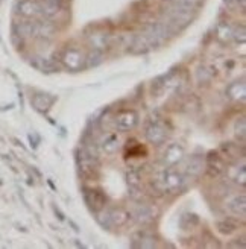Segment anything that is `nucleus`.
Here are the masks:
<instances>
[{
	"label": "nucleus",
	"instance_id": "0eeeda50",
	"mask_svg": "<svg viewBox=\"0 0 246 249\" xmlns=\"http://www.w3.org/2000/svg\"><path fill=\"white\" fill-rule=\"evenodd\" d=\"M16 12L24 18L40 17V2L38 0H18L16 3Z\"/></svg>",
	"mask_w": 246,
	"mask_h": 249
},
{
	"label": "nucleus",
	"instance_id": "dca6fc26",
	"mask_svg": "<svg viewBox=\"0 0 246 249\" xmlns=\"http://www.w3.org/2000/svg\"><path fill=\"white\" fill-rule=\"evenodd\" d=\"M56 101L55 96H51V94H44V93H36L32 99V107L36 109V111H41V113H44V111H47L49 108H51Z\"/></svg>",
	"mask_w": 246,
	"mask_h": 249
},
{
	"label": "nucleus",
	"instance_id": "5701e85b",
	"mask_svg": "<svg viewBox=\"0 0 246 249\" xmlns=\"http://www.w3.org/2000/svg\"><path fill=\"white\" fill-rule=\"evenodd\" d=\"M109 219H111L113 227H122L125 225L129 219V213L123 208H116L113 211H109Z\"/></svg>",
	"mask_w": 246,
	"mask_h": 249
},
{
	"label": "nucleus",
	"instance_id": "f8f14e48",
	"mask_svg": "<svg viewBox=\"0 0 246 249\" xmlns=\"http://www.w3.org/2000/svg\"><path fill=\"white\" fill-rule=\"evenodd\" d=\"M36 21L32 20H26V21H20L14 24V35L18 36V38H35L36 36Z\"/></svg>",
	"mask_w": 246,
	"mask_h": 249
},
{
	"label": "nucleus",
	"instance_id": "20e7f679",
	"mask_svg": "<svg viewBox=\"0 0 246 249\" xmlns=\"http://www.w3.org/2000/svg\"><path fill=\"white\" fill-rule=\"evenodd\" d=\"M137 123H139V114L134 109H126L117 114L114 120V126L119 132H128L137 126Z\"/></svg>",
	"mask_w": 246,
	"mask_h": 249
},
{
	"label": "nucleus",
	"instance_id": "1a4fd4ad",
	"mask_svg": "<svg viewBox=\"0 0 246 249\" xmlns=\"http://www.w3.org/2000/svg\"><path fill=\"white\" fill-rule=\"evenodd\" d=\"M205 170V158L202 155H192L184 163V175L196 178Z\"/></svg>",
	"mask_w": 246,
	"mask_h": 249
},
{
	"label": "nucleus",
	"instance_id": "473e14b6",
	"mask_svg": "<svg viewBox=\"0 0 246 249\" xmlns=\"http://www.w3.org/2000/svg\"><path fill=\"white\" fill-rule=\"evenodd\" d=\"M55 213L58 214V219H59V220H64V214L61 213V211H59L58 208H55Z\"/></svg>",
	"mask_w": 246,
	"mask_h": 249
},
{
	"label": "nucleus",
	"instance_id": "6e6552de",
	"mask_svg": "<svg viewBox=\"0 0 246 249\" xmlns=\"http://www.w3.org/2000/svg\"><path fill=\"white\" fill-rule=\"evenodd\" d=\"M205 169L208 172V175L211 178H217L220 173L225 170V163H224V157L219 152L211 151L205 158Z\"/></svg>",
	"mask_w": 246,
	"mask_h": 249
},
{
	"label": "nucleus",
	"instance_id": "4be33fe9",
	"mask_svg": "<svg viewBox=\"0 0 246 249\" xmlns=\"http://www.w3.org/2000/svg\"><path fill=\"white\" fill-rule=\"evenodd\" d=\"M36 36H40V38H44V40H49L52 38L55 35V24L52 21H49L47 18L46 20H41V21H36Z\"/></svg>",
	"mask_w": 246,
	"mask_h": 249
},
{
	"label": "nucleus",
	"instance_id": "393cba45",
	"mask_svg": "<svg viewBox=\"0 0 246 249\" xmlns=\"http://www.w3.org/2000/svg\"><path fill=\"white\" fill-rule=\"evenodd\" d=\"M104 61V55H102V51H93L85 56V61H84V67L87 69H91V67H97L99 64H102Z\"/></svg>",
	"mask_w": 246,
	"mask_h": 249
},
{
	"label": "nucleus",
	"instance_id": "7ed1b4c3",
	"mask_svg": "<svg viewBox=\"0 0 246 249\" xmlns=\"http://www.w3.org/2000/svg\"><path fill=\"white\" fill-rule=\"evenodd\" d=\"M146 140L154 146H161L167 140V128L161 122H151L144 131Z\"/></svg>",
	"mask_w": 246,
	"mask_h": 249
},
{
	"label": "nucleus",
	"instance_id": "2eb2a0df",
	"mask_svg": "<svg viewBox=\"0 0 246 249\" xmlns=\"http://www.w3.org/2000/svg\"><path fill=\"white\" fill-rule=\"evenodd\" d=\"M227 208L231 211L232 214L245 217L246 216V195H236L234 197H231L227 202Z\"/></svg>",
	"mask_w": 246,
	"mask_h": 249
},
{
	"label": "nucleus",
	"instance_id": "9d476101",
	"mask_svg": "<svg viewBox=\"0 0 246 249\" xmlns=\"http://www.w3.org/2000/svg\"><path fill=\"white\" fill-rule=\"evenodd\" d=\"M84 197H85V202L87 205L93 210V211H101L106 202V197L102 192L99 190H93V189H84Z\"/></svg>",
	"mask_w": 246,
	"mask_h": 249
},
{
	"label": "nucleus",
	"instance_id": "b1692460",
	"mask_svg": "<svg viewBox=\"0 0 246 249\" xmlns=\"http://www.w3.org/2000/svg\"><path fill=\"white\" fill-rule=\"evenodd\" d=\"M216 228L220 234H224V235H231V234H234L237 231V223L234 220H231V219H225V220H220L216 223Z\"/></svg>",
	"mask_w": 246,
	"mask_h": 249
},
{
	"label": "nucleus",
	"instance_id": "7c9ffc66",
	"mask_svg": "<svg viewBox=\"0 0 246 249\" xmlns=\"http://www.w3.org/2000/svg\"><path fill=\"white\" fill-rule=\"evenodd\" d=\"M232 40H236L237 43H245V40H246L245 26H240V28L234 29V32H232Z\"/></svg>",
	"mask_w": 246,
	"mask_h": 249
},
{
	"label": "nucleus",
	"instance_id": "412c9836",
	"mask_svg": "<svg viewBox=\"0 0 246 249\" xmlns=\"http://www.w3.org/2000/svg\"><path fill=\"white\" fill-rule=\"evenodd\" d=\"M61 9V3H56V2H49V0H43L40 2V16L51 20L53 18Z\"/></svg>",
	"mask_w": 246,
	"mask_h": 249
},
{
	"label": "nucleus",
	"instance_id": "f257e3e1",
	"mask_svg": "<svg viewBox=\"0 0 246 249\" xmlns=\"http://www.w3.org/2000/svg\"><path fill=\"white\" fill-rule=\"evenodd\" d=\"M184 184H186V175L174 167H164L152 179L154 189L159 193H175L182 189Z\"/></svg>",
	"mask_w": 246,
	"mask_h": 249
},
{
	"label": "nucleus",
	"instance_id": "6ab92c4d",
	"mask_svg": "<svg viewBox=\"0 0 246 249\" xmlns=\"http://www.w3.org/2000/svg\"><path fill=\"white\" fill-rule=\"evenodd\" d=\"M31 64L36 69V70H40V71H43V73H56L58 71V64L55 61H52V59H49V58H43V56H40V58H34L32 61H31Z\"/></svg>",
	"mask_w": 246,
	"mask_h": 249
},
{
	"label": "nucleus",
	"instance_id": "423d86ee",
	"mask_svg": "<svg viewBox=\"0 0 246 249\" xmlns=\"http://www.w3.org/2000/svg\"><path fill=\"white\" fill-rule=\"evenodd\" d=\"M61 61H63L64 67L69 71H79L84 67L85 56L81 53V51H78V49H69V51L64 52Z\"/></svg>",
	"mask_w": 246,
	"mask_h": 249
},
{
	"label": "nucleus",
	"instance_id": "cd10ccee",
	"mask_svg": "<svg viewBox=\"0 0 246 249\" xmlns=\"http://www.w3.org/2000/svg\"><path fill=\"white\" fill-rule=\"evenodd\" d=\"M234 135L239 142H245V137H246V122H245V117H240L236 120L234 123Z\"/></svg>",
	"mask_w": 246,
	"mask_h": 249
},
{
	"label": "nucleus",
	"instance_id": "f3484780",
	"mask_svg": "<svg viewBox=\"0 0 246 249\" xmlns=\"http://www.w3.org/2000/svg\"><path fill=\"white\" fill-rule=\"evenodd\" d=\"M120 147V139L116 132H111L104 137V140L101 142V151L105 152L106 155H113L117 152V149Z\"/></svg>",
	"mask_w": 246,
	"mask_h": 249
},
{
	"label": "nucleus",
	"instance_id": "39448f33",
	"mask_svg": "<svg viewBox=\"0 0 246 249\" xmlns=\"http://www.w3.org/2000/svg\"><path fill=\"white\" fill-rule=\"evenodd\" d=\"M158 208L155 205H151V204H140L135 207L134 210V219L137 223H140V225H147V223H151L155 220V217L158 216Z\"/></svg>",
	"mask_w": 246,
	"mask_h": 249
},
{
	"label": "nucleus",
	"instance_id": "a211bd4d",
	"mask_svg": "<svg viewBox=\"0 0 246 249\" xmlns=\"http://www.w3.org/2000/svg\"><path fill=\"white\" fill-rule=\"evenodd\" d=\"M88 43L94 51H105L111 40H109V35L106 32H94L88 35Z\"/></svg>",
	"mask_w": 246,
	"mask_h": 249
},
{
	"label": "nucleus",
	"instance_id": "2f4dec72",
	"mask_svg": "<svg viewBox=\"0 0 246 249\" xmlns=\"http://www.w3.org/2000/svg\"><path fill=\"white\" fill-rule=\"evenodd\" d=\"M225 3H228L229 6H240L242 9L246 8V0H225Z\"/></svg>",
	"mask_w": 246,
	"mask_h": 249
},
{
	"label": "nucleus",
	"instance_id": "a878e982",
	"mask_svg": "<svg viewBox=\"0 0 246 249\" xmlns=\"http://www.w3.org/2000/svg\"><path fill=\"white\" fill-rule=\"evenodd\" d=\"M216 74V70L213 71V69H208V67H205V66H202V67H199L198 70H196V81H198V84H208L211 79H213V76Z\"/></svg>",
	"mask_w": 246,
	"mask_h": 249
},
{
	"label": "nucleus",
	"instance_id": "72a5a7b5",
	"mask_svg": "<svg viewBox=\"0 0 246 249\" xmlns=\"http://www.w3.org/2000/svg\"><path fill=\"white\" fill-rule=\"evenodd\" d=\"M49 2H56V3H61V0H49Z\"/></svg>",
	"mask_w": 246,
	"mask_h": 249
},
{
	"label": "nucleus",
	"instance_id": "4468645a",
	"mask_svg": "<svg viewBox=\"0 0 246 249\" xmlns=\"http://www.w3.org/2000/svg\"><path fill=\"white\" fill-rule=\"evenodd\" d=\"M132 248H143V249H152L157 248V240L154 239V235H151L146 231H139L132 235Z\"/></svg>",
	"mask_w": 246,
	"mask_h": 249
},
{
	"label": "nucleus",
	"instance_id": "9b49d317",
	"mask_svg": "<svg viewBox=\"0 0 246 249\" xmlns=\"http://www.w3.org/2000/svg\"><path fill=\"white\" fill-rule=\"evenodd\" d=\"M225 94H227L228 99H231V101H234V102H245V99H246V84H245V79L231 82L227 87Z\"/></svg>",
	"mask_w": 246,
	"mask_h": 249
},
{
	"label": "nucleus",
	"instance_id": "bb28decb",
	"mask_svg": "<svg viewBox=\"0 0 246 249\" xmlns=\"http://www.w3.org/2000/svg\"><path fill=\"white\" fill-rule=\"evenodd\" d=\"M232 181H234L237 185L245 187L246 185V167H245V161H242L240 166L234 167V173H232Z\"/></svg>",
	"mask_w": 246,
	"mask_h": 249
},
{
	"label": "nucleus",
	"instance_id": "c756f323",
	"mask_svg": "<svg viewBox=\"0 0 246 249\" xmlns=\"http://www.w3.org/2000/svg\"><path fill=\"white\" fill-rule=\"evenodd\" d=\"M126 181L129 187H139L140 185V173L137 170H129L126 173Z\"/></svg>",
	"mask_w": 246,
	"mask_h": 249
},
{
	"label": "nucleus",
	"instance_id": "aec40b11",
	"mask_svg": "<svg viewBox=\"0 0 246 249\" xmlns=\"http://www.w3.org/2000/svg\"><path fill=\"white\" fill-rule=\"evenodd\" d=\"M232 32H234V28L228 21H220L216 26V38L220 43H229L232 40Z\"/></svg>",
	"mask_w": 246,
	"mask_h": 249
},
{
	"label": "nucleus",
	"instance_id": "f03ea898",
	"mask_svg": "<svg viewBox=\"0 0 246 249\" xmlns=\"http://www.w3.org/2000/svg\"><path fill=\"white\" fill-rule=\"evenodd\" d=\"M186 158V151L179 143H172L166 147V151L161 155V163L164 167H175L181 164Z\"/></svg>",
	"mask_w": 246,
	"mask_h": 249
},
{
	"label": "nucleus",
	"instance_id": "ddd939ff",
	"mask_svg": "<svg viewBox=\"0 0 246 249\" xmlns=\"http://www.w3.org/2000/svg\"><path fill=\"white\" fill-rule=\"evenodd\" d=\"M78 166L82 173H91L97 167V157L85 151V149H81V151H78Z\"/></svg>",
	"mask_w": 246,
	"mask_h": 249
},
{
	"label": "nucleus",
	"instance_id": "c85d7f7f",
	"mask_svg": "<svg viewBox=\"0 0 246 249\" xmlns=\"http://www.w3.org/2000/svg\"><path fill=\"white\" fill-rule=\"evenodd\" d=\"M96 220H97V223H99V225H101L102 228H105V230H111V228H113L111 219H109V211H104V210L97 211Z\"/></svg>",
	"mask_w": 246,
	"mask_h": 249
}]
</instances>
